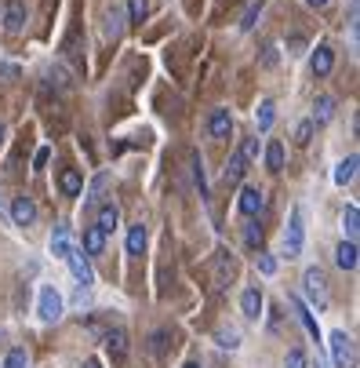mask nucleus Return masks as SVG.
Returning a JSON list of instances; mask_svg holds the SVG:
<instances>
[{
  "label": "nucleus",
  "instance_id": "nucleus-1",
  "mask_svg": "<svg viewBox=\"0 0 360 368\" xmlns=\"http://www.w3.org/2000/svg\"><path fill=\"white\" fill-rule=\"evenodd\" d=\"M302 292L310 296V303H313L317 310L328 307V277H324L320 266H310V270L302 274Z\"/></svg>",
  "mask_w": 360,
  "mask_h": 368
},
{
  "label": "nucleus",
  "instance_id": "nucleus-2",
  "mask_svg": "<svg viewBox=\"0 0 360 368\" xmlns=\"http://www.w3.org/2000/svg\"><path fill=\"white\" fill-rule=\"evenodd\" d=\"M302 237H306L302 208H291V219H288V230H284V256L288 259H299L302 256Z\"/></svg>",
  "mask_w": 360,
  "mask_h": 368
},
{
  "label": "nucleus",
  "instance_id": "nucleus-3",
  "mask_svg": "<svg viewBox=\"0 0 360 368\" xmlns=\"http://www.w3.org/2000/svg\"><path fill=\"white\" fill-rule=\"evenodd\" d=\"M328 347H331V361H335V368H353L357 365V347H353V339L346 336L342 328H339V332H331Z\"/></svg>",
  "mask_w": 360,
  "mask_h": 368
},
{
  "label": "nucleus",
  "instance_id": "nucleus-4",
  "mask_svg": "<svg viewBox=\"0 0 360 368\" xmlns=\"http://www.w3.org/2000/svg\"><path fill=\"white\" fill-rule=\"evenodd\" d=\"M36 314H41V321L44 325H55V321H62V296L51 285H44L41 288V303H36Z\"/></svg>",
  "mask_w": 360,
  "mask_h": 368
},
{
  "label": "nucleus",
  "instance_id": "nucleus-5",
  "mask_svg": "<svg viewBox=\"0 0 360 368\" xmlns=\"http://www.w3.org/2000/svg\"><path fill=\"white\" fill-rule=\"evenodd\" d=\"M66 263H70L73 277H76V281H81V288H92V285H95V270H92V263H87V256H84L81 248H76V252H70V256H66Z\"/></svg>",
  "mask_w": 360,
  "mask_h": 368
},
{
  "label": "nucleus",
  "instance_id": "nucleus-6",
  "mask_svg": "<svg viewBox=\"0 0 360 368\" xmlns=\"http://www.w3.org/2000/svg\"><path fill=\"white\" fill-rule=\"evenodd\" d=\"M237 208H240L244 215H259V212L266 208V194H262V190H255V186H244Z\"/></svg>",
  "mask_w": 360,
  "mask_h": 368
},
{
  "label": "nucleus",
  "instance_id": "nucleus-7",
  "mask_svg": "<svg viewBox=\"0 0 360 368\" xmlns=\"http://www.w3.org/2000/svg\"><path fill=\"white\" fill-rule=\"evenodd\" d=\"M208 132H211V139H229V132H233V113L229 110H211Z\"/></svg>",
  "mask_w": 360,
  "mask_h": 368
},
{
  "label": "nucleus",
  "instance_id": "nucleus-8",
  "mask_svg": "<svg viewBox=\"0 0 360 368\" xmlns=\"http://www.w3.org/2000/svg\"><path fill=\"white\" fill-rule=\"evenodd\" d=\"M11 219H15V226H33L36 223L33 197H15V205H11Z\"/></svg>",
  "mask_w": 360,
  "mask_h": 368
},
{
  "label": "nucleus",
  "instance_id": "nucleus-9",
  "mask_svg": "<svg viewBox=\"0 0 360 368\" xmlns=\"http://www.w3.org/2000/svg\"><path fill=\"white\" fill-rule=\"evenodd\" d=\"M59 190L66 197H81L84 194V175L76 172V168H62V175H59Z\"/></svg>",
  "mask_w": 360,
  "mask_h": 368
},
{
  "label": "nucleus",
  "instance_id": "nucleus-10",
  "mask_svg": "<svg viewBox=\"0 0 360 368\" xmlns=\"http://www.w3.org/2000/svg\"><path fill=\"white\" fill-rule=\"evenodd\" d=\"M313 77H328L331 66H335V52H331L328 44H317V52H313Z\"/></svg>",
  "mask_w": 360,
  "mask_h": 368
},
{
  "label": "nucleus",
  "instance_id": "nucleus-11",
  "mask_svg": "<svg viewBox=\"0 0 360 368\" xmlns=\"http://www.w3.org/2000/svg\"><path fill=\"white\" fill-rule=\"evenodd\" d=\"M240 310H244V317H251V321H259L262 317V292L259 288H248L240 296Z\"/></svg>",
  "mask_w": 360,
  "mask_h": 368
},
{
  "label": "nucleus",
  "instance_id": "nucleus-12",
  "mask_svg": "<svg viewBox=\"0 0 360 368\" xmlns=\"http://www.w3.org/2000/svg\"><path fill=\"white\" fill-rule=\"evenodd\" d=\"M291 307H295V314H299V321H302L306 332H310L313 339H320V325H317V317L310 314V307H306V303H302L299 296H291Z\"/></svg>",
  "mask_w": 360,
  "mask_h": 368
},
{
  "label": "nucleus",
  "instance_id": "nucleus-13",
  "mask_svg": "<svg viewBox=\"0 0 360 368\" xmlns=\"http://www.w3.org/2000/svg\"><path fill=\"white\" fill-rule=\"evenodd\" d=\"M51 252H55L59 259H66L70 252H73V248H70V226H66V223H59L55 230H51Z\"/></svg>",
  "mask_w": 360,
  "mask_h": 368
},
{
  "label": "nucleus",
  "instance_id": "nucleus-14",
  "mask_svg": "<svg viewBox=\"0 0 360 368\" xmlns=\"http://www.w3.org/2000/svg\"><path fill=\"white\" fill-rule=\"evenodd\" d=\"M4 26H8V33H22V26H25V4H22V0H11V4H8Z\"/></svg>",
  "mask_w": 360,
  "mask_h": 368
},
{
  "label": "nucleus",
  "instance_id": "nucleus-15",
  "mask_svg": "<svg viewBox=\"0 0 360 368\" xmlns=\"http://www.w3.org/2000/svg\"><path fill=\"white\" fill-rule=\"evenodd\" d=\"M95 226H98L102 234H113V230L120 226V208H117V205H102V208H98V223H95Z\"/></svg>",
  "mask_w": 360,
  "mask_h": 368
},
{
  "label": "nucleus",
  "instance_id": "nucleus-16",
  "mask_svg": "<svg viewBox=\"0 0 360 368\" xmlns=\"http://www.w3.org/2000/svg\"><path fill=\"white\" fill-rule=\"evenodd\" d=\"M331 117H335V99H331V95H320L317 103H313V117H310V124H328Z\"/></svg>",
  "mask_w": 360,
  "mask_h": 368
},
{
  "label": "nucleus",
  "instance_id": "nucleus-17",
  "mask_svg": "<svg viewBox=\"0 0 360 368\" xmlns=\"http://www.w3.org/2000/svg\"><path fill=\"white\" fill-rule=\"evenodd\" d=\"M102 248H106V234H102L98 226H87V230H84V248H81V252H87V256H102Z\"/></svg>",
  "mask_w": 360,
  "mask_h": 368
},
{
  "label": "nucleus",
  "instance_id": "nucleus-18",
  "mask_svg": "<svg viewBox=\"0 0 360 368\" xmlns=\"http://www.w3.org/2000/svg\"><path fill=\"white\" fill-rule=\"evenodd\" d=\"M335 263L342 270H357V241H342L335 248Z\"/></svg>",
  "mask_w": 360,
  "mask_h": 368
},
{
  "label": "nucleus",
  "instance_id": "nucleus-19",
  "mask_svg": "<svg viewBox=\"0 0 360 368\" xmlns=\"http://www.w3.org/2000/svg\"><path fill=\"white\" fill-rule=\"evenodd\" d=\"M106 347L113 354V361H124V354H127V332L124 328H113V332L106 336Z\"/></svg>",
  "mask_w": 360,
  "mask_h": 368
},
{
  "label": "nucleus",
  "instance_id": "nucleus-20",
  "mask_svg": "<svg viewBox=\"0 0 360 368\" xmlns=\"http://www.w3.org/2000/svg\"><path fill=\"white\" fill-rule=\"evenodd\" d=\"M142 252H146V226L135 223L127 230V256H142Z\"/></svg>",
  "mask_w": 360,
  "mask_h": 368
},
{
  "label": "nucleus",
  "instance_id": "nucleus-21",
  "mask_svg": "<svg viewBox=\"0 0 360 368\" xmlns=\"http://www.w3.org/2000/svg\"><path fill=\"white\" fill-rule=\"evenodd\" d=\"M342 230H346V241H357V230H360V208H357V205H346V212H342Z\"/></svg>",
  "mask_w": 360,
  "mask_h": 368
},
{
  "label": "nucleus",
  "instance_id": "nucleus-22",
  "mask_svg": "<svg viewBox=\"0 0 360 368\" xmlns=\"http://www.w3.org/2000/svg\"><path fill=\"white\" fill-rule=\"evenodd\" d=\"M266 164H269V172H280V168H284V143H280V139H269Z\"/></svg>",
  "mask_w": 360,
  "mask_h": 368
},
{
  "label": "nucleus",
  "instance_id": "nucleus-23",
  "mask_svg": "<svg viewBox=\"0 0 360 368\" xmlns=\"http://www.w3.org/2000/svg\"><path fill=\"white\" fill-rule=\"evenodd\" d=\"M244 172H248V161L240 157V150L237 154H229V164H226V183H240L244 179Z\"/></svg>",
  "mask_w": 360,
  "mask_h": 368
},
{
  "label": "nucleus",
  "instance_id": "nucleus-24",
  "mask_svg": "<svg viewBox=\"0 0 360 368\" xmlns=\"http://www.w3.org/2000/svg\"><path fill=\"white\" fill-rule=\"evenodd\" d=\"M255 121H259V132H269V128H273V121H277V106L269 103V99H262L259 113H255Z\"/></svg>",
  "mask_w": 360,
  "mask_h": 368
},
{
  "label": "nucleus",
  "instance_id": "nucleus-25",
  "mask_svg": "<svg viewBox=\"0 0 360 368\" xmlns=\"http://www.w3.org/2000/svg\"><path fill=\"white\" fill-rule=\"evenodd\" d=\"M106 186H109V175H98V179L92 183V190H87V201H84V208H95L102 194H106Z\"/></svg>",
  "mask_w": 360,
  "mask_h": 368
},
{
  "label": "nucleus",
  "instance_id": "nucleus-26",
  "mask_svg": "<svg viewBox=\"0 0 360 368\" xmlns=\"http://www.w3.org/2000/svg\"><path fill=\"white\" fill-rule=\"evenodd\" d=\"M353 175H357V154H350V157H346V161L339 164V172H335V183H339V186H346V183L353 179Z\"/></svg>",
  "mask_w": 360,
  "mask_h": 368
},
{
  "label": "nucleus",
  "instance_id": "nucleus-27",
  "mask_svg": "<svg viewBox=\"0 0 360 368\" xmlns=\"http://www.w3.org/2000/svg\"><path fill=\"white\" fill-rule=\"evenodd\" d=\"M149 15V0H127V22H142Z\"/></svg>",
  "mask_w": 360,
  "mask_h": 368
},
{
  "label": "nucleus",
  "instance_id": "nucleus-28",
  "mask_svg": "<svg viewBox=\"0 0 360 368\" xmlns=\"http://www.w3.org/2000/svg\"><path fill=\"white\" fill-rule=\"evenodd\" d=\"M244 245H248V248H259V245H262V226H259V223H248V226H244Z\"/></svg>",
  "mask_w": 360,
  "mask_h": 368
},
{
  "label": "nucleus",
  "instance_id": "nucleus-29",
  "mask_svg": "<svg viewBox=\"0 0 360 368\" xmlns=\"http://www.w3.org/2000/svg\"><path fill=\"white\" fill-rule=\"evenodd\" d=\"M4 368H30V358H25V350L22 347H15L8 354V361H4Z\"/></svg>",
  "mask_w": 360,
  "mask_h": 368
},
{
  "label": "nucleus",
  "instance_id": "nucleus-30",
  "mask_svg": "<svg viewBox=\"0 0 360 368\" xmlns=\"http://www.w3.org/2000/svg\"><path fill=\"white\" fill-rule=\"evenodd\" d=\"M106 30H109V37H113V41H117V37L124 33V15H120L117 8L109 11V26H106Z\"/></svg>",
  "mask_w": 360,
  "mask_h": 368
},
{
  "label": "nucleus",
  "instance_id": "nucleus-31",
  "mask_svg": "<svg viewBox=\"0 0 360 368\" xmlns=\"http://www.w3.org/2000/svg\"><path fill=\"white\" fill-rule=\"evenodd\" d=\"M310 139H313V124H310V121H302L299 128H295V143H299V146H306V143H310Z\"/></svg>",
  "mask_w": 360,
  "mask_h": 368
},
{
  "label": "nucleus",
  "instance_id": "nucleus-32",
  "mask_svg": "<svg viewBox=\"0 0 360 368\" xmlns=\"http://www.w3.org/2000/svg\"><path fill=\"white\" fill-rule=\"evenodd\" d=\"M284 368H306V354L295 347V350H288V358H284Z\"/></svg>",
  "mask_w": 360,
  "mask_h": 368
},
{
  "label": "nucleus",
  "instance_id": "nucleus-33",
  "mask_svg": "<svg viewBox=\"0 0 360 368\" xmlns=\"http://www.w3.org/2000/svg\"><path fill=\"white\" fill-rule=\"evenodd\" d=\"M240 157H244V161H255V157H259V139H244Z\"/></svg>",
  "mask_w": 360,
  "mask_h": 368
},
{
  "label": "nucleus",
  "instance_id": "nucleus-34",
  "mask_svg": "<svg viewBox=\"0 0 360 368\" xmlns=\"http://www.w3.org/2000/svg\"><path fill=\"white\" fill-rule=\"evenodd\" d=\"M259 270L269 277V274H277V259L269 256V252H259Z\"/></svg>",
  "mask_w": 360,
  "mask_h": 368
},
{
  "label": "nucleus",
  "instance_id": "nucleus-35",
  "mask_svg": "<svg viewBox=\"0 0 360 368\" xmlns=\"http://www.w3.org/2000/svg\"><path fill=\"white\" fill-rule=\"evenodd\" d=\"M218 343H222V347H229V350H237V347H240V336L233 332V328H229V332L222 328V332H218Z\"/></svg>",
  "mask_w": 360,
  "mask_h": 368
},
{
  "label": "nucleus",
  "instance_id": "nucleus-36",
  "mask_svg": "<svg viewBox=\"0 0 360 368\" xmlns=\"http://www.w3.org/2000/svg\"><path fill=\"white\" fill-rule=\"evenodd\" d=\"M259 11H262V4H251V8H248V15H244V22H240V26H244V30H251V26H255V19H259Z\"/></svg>",
  "mask_w": 360,
  "mask_h": 368
},
{
  "label": "nucleus",
  "instance_id": "nucleus-37",
  "mask_svg": "<svg viewBox=\"0 0 360 368\" xmlns=\"http://www.w3.org/2000/svg\"><path fill=\"white\" fill-rule=\"evenodd\" d=\"M262 66H277V44H266L262 48Z\"/></svg>",
  "mask_w": 360,
  "mask_h": 368
},
{
  "label": "nucleus",
  "instance_id": "nucleus-38",
  "mask_svg": "<svg viewBox=\"0 0 360 368\" xmlns=\"http://www.w3.org/2000/svg\"><path fill=\"white\" fill-rule=\"evenodd\" d=\"M76 307H87V303H92V292H87V288H76Z\"/></svg>",
  "mask_w": 360,
  "mask_h": 368
},
{
  "label": "nucleus",
  "instance_id": "nucleus-39",
  "mask_svg": "<svg viewBox=\"0 0 360 368\" xmlns=\"http://www.w3.org/2000/svg\"><path fill=\"white\" fill-rule=\"evenodd\" d=\"M47 157H51V150H47V146H44V150H36L33 164H36V168H44V164H47Z\"/></svg>",
  "mask_w": 360,
  "mask_h": 368
},
{
  "label": "nucleus",
  "instance_id": "nucleus-40",
  "mask_svg": "<svg viewBox=\"0 0 360 368\" xmlns=\"http://www.w3.org/2000/svg\"><path fill=\"white\" fill-rule=\"evenodd\" d=\"M164 339H168V332H157V336H153V347H149V350L160 354V350H164Z\"/></svg>",
  "mask_w": 360,
  "mask_h": 368
},
{
  "label": "nucleus",
  "instance_id": "nucleus-41",
  "mask_svg": "<svg viewBox=\"0 0 360 368\" xmlns=\"http://www.w3.org/2000/svg\"><path fill=\"white\" fill-rule=\"evenodd\" d=\"M299 48H306L302 37H291V55H299Z\"/></svg>",
  "mask_w": 360,
  "mask_h": 368
},
{
  "label": "nucleus",
  "instance_id": "nucleus-42",
  "mask_svg": "<svg viewBox=\"0 0 360 368\" xmlns=\"http://www.w3.org/2000/svg\"><path fill=\"white\" fill-rule=\"evenodd\" d=\"M310 4H313V8H324V4H328V0H310Z\"/></svg>",
  "mask_w": 360,
  "mask_h": 368
},
{
  "label": "nucleus",
  "instance_id": "nucleus-43",
  "mask_svg": "<svg viewBox=\"0 0 360 368\" xmlns=\"http://www.w3.org/2000/svg\"><path fill=\"white\" fill-rule=\"evenodd\" d=\"M84 368H102V365H98V361H87V365H84Z\"/></svg>",
  "mask_w": 360,
  "mask_h": 368
},
{
  "label": "nucleus",
  "instance_id": "nucleus-44",
  "mask_svg": "<svg viewBox=\"0 0 360 368\" xmlns=\"http://www.w3.org/2000/svg\"><path fill=\"white\" fill-rule=\"evenodd\" d=\"M0 143H4V124H0Z\"/></svg>",
  "mask_w": 360,
  "mask_h": 368
},
{
  "label": "nucleus",
  "instance_id": "nucleus-45",
  "mask_svg": "<svg viewBox=\"0 0 360 368\" xmlns=\"http://www.w3.org/2000/svg\"><path fill=\"white\" fill-rule=\"evenodd\" d=\"M182 368H200V365H193V361H189V365H182Z\"/></svg>",
  "mask_w": 360,
  "mask_h": 368
}]
</instances>
